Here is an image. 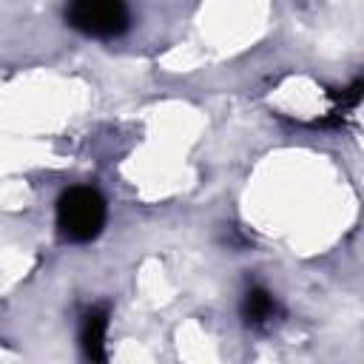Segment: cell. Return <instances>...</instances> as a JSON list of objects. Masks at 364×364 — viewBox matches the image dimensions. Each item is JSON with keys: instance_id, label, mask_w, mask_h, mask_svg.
<instances>
[{"instance_id": "1", "label": "cell", "mask_w": 364, "mask_h": 364, "mask_svg": "<svg viewBox=\"0 0 364 364\" xmlns=\"http://www.w3.org/2000/svg\"><path fill=\"white\" fill-rule=\"evenodd\" d=\"M105 216H108L105 199L97 188L77 185L57 199V228L65 242L85 245L97 239L100 230L105 228Z\"/></svg>"}, {"instance_id": "2", "label": "cell", "mask_w": 364, "mask_h": 364, "mask_svg": "<svg viewBox=\"0 0 364 364\" xmlns=\"http://www.w3.org/2000/svg\"><path fill=\"white\" fill-rule=\"evenodd\" d=\"M65 20L71 28L88 37L111 40V37L125 34L131 14H128L125 0H68Z\"/></svg>"}, {"instance_id": "3", "label": "cell", "mask_w": 364, "mask_h": 364, "mask_svg": "<svg viewBox=\"0 0 364 364\" xmlns=\"http://www.w3.org/2000/svg\"><path fill=\"white\" fill-rule=\"evenodd\" d=\"M105 333H108V313L102 307H91L82 316V327H80L82 353L91 361H105Z\"/></svg>"}, {"instance_id": "4", "label": "cell", "mask_w": 364, "mask_h": 364, "mask_svg": "<svg viewBox=\"0 0 364 364\" xmlns=\"http://www.w3.org/2000/svg\"><path fill=\"white\" fill-rule=\"evenodd\" d=\"M242 316L250 327H267L279 316V301L264 287H250L242 301Z\"/></svg>"}]
</instances>
